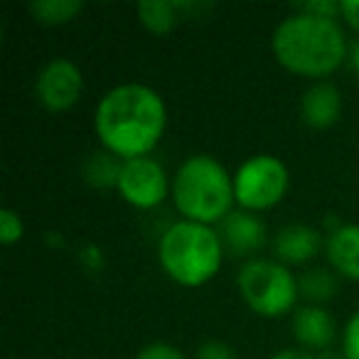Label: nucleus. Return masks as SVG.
I'll list each match as a JSON object with an SVG mask.
<instances>
[{"label":"nucleus","mask_w":359,"mask_h":359,"mask_svg":"<svg viewBox=\"0 0 359 359\" xmlns=\"http://www.w3.org/2000/svg\"><path fill=\"white\" fill-rule=\"evenodd\" d=\"M342 99H339L337 86L320 81L310 86L303 96V121L310 128H330L339 118Z\"/></svg>","instance_id":"obj_9"},{"label":"nucleus","mask_w":359,"mask_h":359,"mask_svg":"<svg viewBox=\"0 0 359 359\" xmlns=\"http://www.w3.org/2000/svg\"><path fill=\"white\" fill-rule=\"evenodd\" d=\"M118 175H121V165L114 163L111 155H94V160L86 168V177L94 185H118Z\"/></svg>","instance_id":"obj_16"},{"label":"nucleus","mask_w":359,"mask_h":359,"mask_svg":"<svg viewBox=\"0 0 359 359\" xmlns=\"http://www.w3.org/2000/svg\"><path fill=\"white\" fill-rule=\"evenodd\" d=\"M293 332L300 344H305V347H310V349H323L332 342L334 325H332V318L327 315V310L310 305V308H303L295 313Z\"/></svg>","instance_id":"obj_13"},{"label":"nucleus","mask_w":359,"mask_h":359,"mask_svg":"<svg viewBox=\"0 0 359 359\" xmlns=\"http://www.w3.org/2000/svg\"><path fill=\"white\" fill-rule=\"evenodd\" d=\"M342 18L359 32V0H344L342 3Z\"/></svg>","instance_id":"obj_22"},{"label":"nucleus","mask_w":359,"mask_h":359,"mask_svg":"<svg viewBox=\"0 0 359 359\" xmlns=\"http://www.w3.org/2000/svg\"><path fill=\"white\" fill-rule=\"evenodd\" d=\"M138 18L150 32L155 35H165L177 25V6L175 3H165V0H155V3H140Z\"/></svg>","instance_id":"obj_14"},{"label":"nucleus","mask_w":359,"mask_h":359,"mask_svg":"<svg viewBox=\"0 0 359 359\" xmlns=\"http://www.w3.org/2000/svg\"><path fill=\"white\" fill-rule=\"evenodd\" d=\"M288 190V170L273 155L249 158L234 177V200L244 210H269L278 205Z\"/></svg>","instance_id":"obj_6"},{"label":"nucleus","mask_w":359,"mask_h":359,"mask_svg":"<svg viewBox=\"0 0 359 359\" xmlns=\"http://www.w3.org/2000/svg\"><path fill=\"white\" fill-rule=\"evenodd\" d=\"M273 55L293 74L320 79L344 62L347 42L334 20L298 11L276 27Z\"/></svg>","instance_id":"obj_2"},{"label":"nucleus","mask_w":359,"mask_h":359,"mask_svg":"<svg viewBox=\"0 0 359 359\" xmlns=\"http://www.w3.org/2000/svg\"><path fill=\"white\" fill-rule=\"evenodd\" d=\"M172 200L180 215L197 224H215L229 217L234 180L210 155H195L180 165L172 182Z\"/></svg>","instance_id":"obj_3"},{"label":"nucleus","mask_w":359,"mask_h":359,"mask_svg":"<svg viewBox=\"0 0 359 359\" xmlns=\"http://www.w3.org/2000/svg\"><path fill=\"white\" fill-rule=\"evenodd\" d=\"M344 357L359 359V313L349 318L347 327H344Z\"/></svg>","instance_id":"obj_19"},{"label":"nucleus","mask_w":359,"mask_h":359,"mask_svg":"<svg viewBox=\"0 0 359 359\" xmlns=\"http://www.w3.org/2000/svg\"><path fill=\"white\" fill-rule=\"evenodd\" d=\"M118 192L128 205L138 210L158 207L168 195V177L165 170L150 158H133L121 165Z\"/></svg>","instance_id":"obj_7"},{"label":"nucleus","mask_w":359,"mask_h":359,"mask_svg":"<svg viewBox=\"0 0 359 359\" xmlns=\"http://www.w3.org/2000/svg\"><path fill=\"white\" fill-rule=\"evenodd\" d=\"M165 104L143 84H121L96 106L94 128L101 143L126 160L145 158L165 130Z\"/></svg>","instance_id":"obj_1"},{"label":"nucleus","mask_w":359,"mask_h":359,"mask_svg":"<svg viewBox=\"0 0 359 359\" xmlns=\"http://www.w3.org/2000/svg\"><path fill=\"white\" fill-rule=\"evenodd\" d=\"M273 359H315V357L308 352H300V349H283V352L273 354Z\"/></svg>","instance_id":"obj_23"},{"label":"nucleus","mask_w":359,"mask_h":359,"mask_svg":"<svg viewBox=\"0 0 359 359\" xmlns=\"http://www.w3.org/2000/svg\"><path fill=\"white\" fill-rule=\"evenodd\" d=\"M22 239V219L18 212L13 210H0V244L13 246L15 241Z\"/></svg>","instance_id":"obj_18"},{"label":"nucleus","mask_w":359,"mask_h":359,"mask_svg":"<svg viewBox=\"0 0 359 359\" xmlns=\"http://www.w3.org/2000/svg\"><path fill=\"white\" fill-rule=\"evenodd\" d=\"M300 288H303L305 298L327 300L334 290V280L327 271H310V273H305V278L300 280Z\"/></svg>","instance_id":"obj_17"},{"label":"nucleus","mask_w":359,"mask_h":359,"mask_svg":"<svg viewBox=\"0 0 359 359\" xmlns=\"http://www.w3.org/2000/svg\"><path fill=\"white\" fill-rule=\"evenodd\" d=\"M276 256L285 264H305L313 259L320 246V234L310 226L290 224L278 231L276 236Z\"/></svg>","instance_id":"obj_12"},{"label":"nucleus","mask_w":359,"mask_h":359,"mask_svg":"<svg viewBox=\"0 0 359 359\" xmlns=\"http://www.w3.org/2000/svg\"><path fill=\"white\" fill-rule=\"evenodd\" d=\"M81 89H84L81 72L69 60L47 62L35 81V94L40 99V104L47 111H55V114L72 109L79 101Z\"/></svg>","instance_id":"obj_8"},{"label":"nucleus","mask_w":359,"mask_h":359,"mask_svg":"<svg viewBox=\"0 0 359 359\" xmlns=\"http://www.w3.org/2000/svg\"><path fill=\"white\" fill-rule=\"evenodd\" d=\"M352 67H354V72L359 74V42L354 45V50H352Z\"/></svg>","instance_id":"obj_24"},{"label":"nucleus","mask_w":359,"mask_h":359,"mask_svg":"<svg viewBox=\"0 0 359 359\" xmlns=\"http://www.w3.org/2000/svg\"><path fill=\"white\" fill-rule=\"evenodd\" d=\"M327 259L339 276L359 280V224H347L327 236Z\"/></svg>","instance_id":"obj_10"},{"label":"nucleus","mask_w":359,"mask_h":359,"mask_svg":"<svg viewBox=\"0 0 359 359\" xmlns=\"http://www.w3.org/2000/svg\"><path fill=\"white\" fill-rule=\"evenodd\" d=\"M222 236H224V244L229 246L231 254H251V251L264 246L266 226L256 217L246 215V212H236L224 219Z\"/></svg>","instance_id":"obj_11"},{"label":"nucleus","mask_w":359,"mask_h":359,"mask_svg":"<svg viewBox=\"0 0 359 359\" xmlns=\"http://www.w3.org/2000/svg\"><path fill=\"white\" fill-rule=\"evenodd\" d=\"M239 290L256 315L264 318H278L285 315L295 305L298 298V283L293 273L278 261L251 259L239 271Z\"/></svg>","instance_id":"obj_5"},{"label":"nucleus","mask_w":359,"mask_h":359,"mask_svg":"<svg viewBox=\"0 0 359 359\" xmlns=\"http://www.w3.org/2000/svg\"><path fill=\"white\" fill-rule=\"evenodd\" d=\"M81 8L84 6L79 0H40V3H32L30 13L45 25H65Z\"/></svg>","instance_id":"obj_15"},{"label":"nucleus","mask_w":359,"mask_h":359,"mask_svg":"<svg viewBox=\"0 0 359 359\" xmlns=\"http://www.w3.org/2000/svg\"><path fill=\"white\" fill-rule=\"evenodd\" d=\"M158 256L170 278L187 288H197L219 271L222 239L207 224L185 219L160 236Z\"/></svg>","instance_id":"obj_4"},{"label":"nucleus","mask_w":359,"mask_h":359,"mask_svg":"<svg viewBox=\"0 0 359 359\" xmlns=\"http://www.w3.org/2000/svg\"><path fill=\"white\" fill-rule=\"evenodd\" d=\"M195 359H236L234 349L224 342H205L197 349Z\"/></svg>","instance_id":"obj_21"},{"label":"nucleus","mask_w":359,"mask_h":359,"mask_svg":"<svg viewBox=\"0 0 359 359\" xmlns=\"http://www.w3.org/2000/svg\"><path fill=\"white\" fill-rule=\"evenodd\" d=\"M135 359H185L182 352L172 344H165V342H155V344H148L138 352Z\"/></svg>","instance_id":"obj_20"}]
</instances>
